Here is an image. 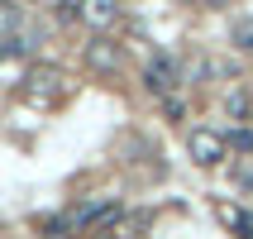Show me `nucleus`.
<instances>
[{
	"label": "nucleus",
	"mask_w": 253,
	"mask_h": 239,
	"mask_svg": "<svg viewBox=\"0 0 253 239\" xmlns=\"http://www.w3.org/2000/svg\"><path fill=\"white\" fill-rule=\"evenodd\" d=\"M72 230H77V225H72V215H57V220H48V225H43V239H67Z\"/></svg>",
	"instance_id": "nucleus-8"
},
{
	"label": "nucleus",
	"mask_w": 253,
	"mask_h": 239,
	"mask_svg": "<svg viewBox=\"0 0 253 239\" xmlns=\"http://www.w3.org/2000/svg\"><path fill=\"white\" fill-rule=\"evenodd\" d=\"M120 62H125V53H120V43H110L105 34H96V39L86 43V67L91 72L110 77V72H120Z\"/></svg>",
	"instance_id": "nucleus-4"
},
{
	"label": "nucleus",
	"mask_w": 253,
	"mask_h": 239,
	"mask_svg": "<svg viewBox=\"0 0 253 239\" xmlns=\"http://www.w3.org/2000/svg\"><path fill=\"white\" fill-rule=\"evenodd\" d=\"M225 105H229V115H239V120H249V96H244V91H229V100H225Z\"/></svg>",
	"instance_id": "nucleus-11"
},
{
	"label": "nucleus",
	"mask_w": 253,
	"mask_h": 239,
	"mask_svg": "<svg viewBox=\"0 0 253 239\" xmlns=\"http://www.w3.org/2000/svg\"><path fill=\"white\" fill-rule=\"evenodd\" d=\"M72 91L67 72L53 67V62H39V67L24 72V100H34V105H53V100H62Z\"/></svg>",
	"instance_id": "nucleus-1"
},
{
	"label": "nucleus",
	"mask_w": 253,
	"mask_h": 239,
	"mask_svg": "<svg viewBox=\"0 0 253 239\" xmlns=\"http://www.w3.org/2000/svg\"><path fill=\"white\" fill-rule=\"evenodd\" d=\"M229 39H234V48H244V53H253V19H239V24L229 29Z\"/></svg>",
	"instance_id": "nucleus-7"
},
{
	"label": "nucleus",
	"mask_w": 253,
	"mask_h": 239,
	"mask_svg": "<svg viewBox=\"0 0 253 239\" xmlns=\"http://www.w3.org/2000/svg\"><path fill=\"white\" fill-rule=\"evenodd\" d=\"M186 153H191V163H201V168H220L229 158V139L220 134V129H191L186 134Z\"/></svg>",
	"instance_id": "nucleus-2"
},
{
	"label": "nucleus",
	"mask_w": 253,
	"mask_h": 239,
	"mask_svg": "<svg viewBox=\"0 0 253 239\" xmlns=\"http://www.w3.org/2000/svg\"><path fill=\"white\" fill-rule=\"evenodd\" d=\"M143 86H148L158 100H163V96H177V86H182V67H177V57L153 53V57H148V67H143Z\"/></svg>",
	"instance_id": "nucleus-3"
},
{
	"label": "nucleus",
	"mask_w": 253,
	"mask_h": 239,
	"mask_svg": "<svg viewBox=\"0 0 253 239\" xmlns=\"http://www.w3.org/2000/svg\"><path fill=\"white\" fill-rule=\"evenodd\" d=\"M215 215L225 220V230H234L239 239H253V211H244V206H234V201H220L215 206Z\"/></svg>",
	"instance_id": "nucleus-5"
},
{
	"label": "nucleus",
	"mask_w": 253,
	"mask_h": 239,
	"mask_svg": "<svg viewBox=\"0 0 253 239\" xmlns=\"http://www.w3.org/2000/svg\"><path fill=\"white\" fill-rule=\"evenodd\" d=\"M19 53H29V39H24V34H10V39H0V57H19Z\"/></svg>",
	"instance_id": "nucleus-9"
},
{
	"label": "nucleus",
	"mask_w": 253,
	"mask_h": 239,
	"mask_svg": "<svg viewBox=\"0 0 253 239\" xmlns=\"http://www.w3.org/2000/svg\"><path fill=\"white\" fill-rule=\"evenodd\" d=\"M82 5H86V0H62V19H77V14H82Z\"/></svg>",
	"instance_id": "nucleus-12"
},
{
	"label": "nucleus",
	"mask_w": 253,
	"mask_h": 239,
	"mask_svg": "<svg viewBox=\"0 0 253 239\" xmlns=\"http://www.w3.org/2000/svg\"><path fill=\"white\" fill-rule=\"evenodd\" d=\"M14 29H19V10H14V5H0V34L10 39Z\"/></svg>",
	"instance_id": "nucleus-10"
},
{
	"label": "nucleus",
	"mask_w": 253,
	"mask_h": 239,
	"mask_svg": "<svg viewBox=\"0 0 253 239\" xmlns=\"http://www.w3.org/2000/svg\"><path fill=\"white\" fill-rule=\"evenodd\" d=\"M201 5H206V10H225L229 0H201Z\"/></svg>",
	"instance_id": "nucleus-13"
},
{
	"label": "nucleus",
	"mask_w": 253,
	"mask_h": 239,
	"mask_svg": "<svg viewBox=\"0 0 253 239\" xmlns=\"http://www.w3.org/2000/svg\"><path fill=\"white\" fill-rule=\"evenodd\" d=\"M82 19H86L91 29L120 24V0H86V5H82Z\"/></svg>",
	"instance_id": "nucleus-6"
}]
</instances>
